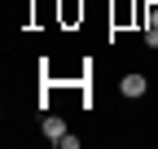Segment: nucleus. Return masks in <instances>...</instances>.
I'll return each mask as SVG.
<instances>
[{"label": "nucleus", "mask_w": 158, "mask_h": 149, "mask_svg": "<svg viewBox=\"0 0 158 149\" xmlns=\"http://www.w3.org/2000/svg\"><path fill=\"white\" fill-rule=\"evenodd\" d=\"M62 18H66V22H75V18H84V5H75V0H66V5H62Z\"/></svg>", "instance_id": "7ed1b4c3"}, {"label": "nucleus", "mask_w": 158, "mask_h": 149, "mask_svg": "<svg viewBox=\"0 0 158 149\" xmlns=\"http://www.w3.org/2000/svg\"><path fill=\"white\" fill-rule=\"evenodd\" d=\"M145 44H149V48H158V22H149V26H145Z\"/></svg>", "instance_id": "20e7f679"}, {"label": "nucleus", "mask_w": 158, "mask_h": 149, "mask_svg": "<svg viewBox=\"0 0 158 149\" xmlns=\"http://www.w3.org/2000/svg\"><path fill=\"white\" fill-rule=\"evenodd\" d=\"M40 132H44V140H62L70 127H66V119H62V114H48V110H44V119H40Z\"/></svg>", "instance_id": "f03ea898"}, {"label": "nucleus", "mask_w": 158, "mask_h": 149, "mask_svg": "<svg viewBox=\"0 0 158 149\" xmlns=\"http://www.w3.org/2000/svg\"><path fill=\"white\" fill-rule=\"evenodd\" d=\"M118 97L123 101H141V97H149V79L141 70H127L123 79H118Z\"/></svg>", "instance_id": "f257e3e1"}, {"label": "nucleus", "mask_w": 158, "mask_h": 149, "mask_svg": "<svg viewBox=\"0 0 158 149\" xmlns=\"http://www.w3.org/2000/svg\"><path fill=\"white\" fill-rule=\"evenodd\" d=\"M53 145H57V149H79V136H70V132H66L62 140H53Z\"/></svg>", "instance_id": "39448f33"}]
</instances>
